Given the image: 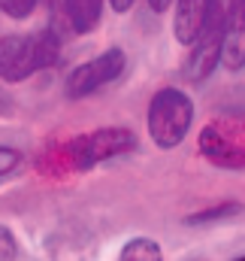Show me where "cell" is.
Returning <instances> with one entry per match:
<instances>
[{
    "label": "cell",
    "instance_id": "1",
    "mask_svg": "<svg viewBox=\"0 0 245 261\" xmlns=\"http://www.w3.org/2000/svg\"><path fill=\"white\" fill-rule=\"evenodd\" d=\"M61 40L52 28L34 34H6L0 37V79L3 82H24L40 70L58 64Z\"/></svg>",
    "mask_w": 245,
    "mask_h": 261
},
{
    "label": "cell",
    "instance_id": "2",
    "mask_svg": "<svg viewBox=\"0 0 245 261\" xmlns=\"http://www.w3.org/2000/svg\"><path fill=\"white\" fill-rule=\"evenodd\" d=\"M145 125H148V137L155 140L158 149H176L191 134V125H194L191 97L176 85H167V88L155 91V97L148 103V113H145Z\"/></svg>",
    "mask_w": 245,
    "mask_h": 261
},
{
    "label": "cell",
    "instance_id": "3",
    "mask_svg": "<svg viewBox=\"0 0 245 261\" xmlns=\"http://www.w3.org/2000/svg\"><path fill=\"white\" fill-rule=\"evenodd\" d=\"M136 149V134L130 128H97L88 134H79L70 143V161L76 170H91L103 161H112L118 155H130Z\"/></svg>",
    "mask_w": 245,
    "mask_h": 261
},
{
    "label": "cell",
    "instance_id": "4",
    "mask_svg": "<svg viewBox=\"0 0 245 261\" xmlns=\"http://www.w3.org/2000/svg\"><path fill=\"white\" fill-rule=\"evenodd\" d=\"M200 155L224 170H242L245 167V134L239 122H209L197 137Z\"/></svg>",
    "mask_w": 245,
    "mask_h": 261
},
{
    "label": "cell",
    "instance_id": "5",
    "mask_svg": "<svg viewBox=\"0 0 245 261\" xmlns=\"http://www.w3.org/2000/svg\"><path fill=\"white\" fill-rule=\"evenodd\" d=\"M221 0L212 3L197 40L191 43V55L185 61V76L191 82H203L212 76V70L221 64V46H224V18H221Z\"/></svg>",
    "mask_w": 245,
    "mask_h": 261
},
{
    "label": "cell",
    "instance_id": "6",
    "mask_svg": "<svg viewBox=\"0 0 245 261\" xmlns=\"http://www.w3.org/2000/svg\"><path fill=\"white\" fill-rule=\"evenodd\" d=\"M124 67H127V55H124V49H118V46L100 52L97 58H88L85 64H79L67 76V97L70 100H82V97L94 94L97 88L115 82L124 73Z\"/></svg>",
    "mask_w": 245,
    "mask_h": 261
},
{
    "label": "cell",
    "instance_id": "7",
    "mask_svg": "<svg viewBox=\"0 0 245 261\" xmlns=\"http://www.w3.org/2000/svg\"><path fill=\"white\" fill-rule=\"evenodd\" d=\"M242 15H245L242 0H230L227 9H221V18H224L221 61L230 67V70H239L242 67Z\"/></svg>",
    "mask_w": 245,
    "mask_h": 261
},
{
    "label": "cell",
    "instance_id": "8",
    "mask_svg": "<svg viewBox=\"0 0 245 261\" xmlns=\"http://www.w3.org/2000/svg\"><path fill=\"white\" fill-rule=\"evenodd\" d=\"M176 3V15H173V31H176V40L191 46L212 9L215 0H173Z\"/></svg>",
    "mask_w": 245,
    "mask_h": 261
},
{
    "label": "cell",
    "instance_id": "9",
    "mask_svg": "<svg viewBox=\"0 0 245 261\" xmlns=\"http://www.w3.org/2000/svg\"><path fill=\"white\" fill-rule=\"evenodd\" d=\"M64 9H67V21L73 34H91L100 24L103 0H64Z\"/></svg>",
    "mask_w": 245,
    "mask_h": 261
},
{
    "label": "cell",
    "instance_id": "10",
    "mask_svg": "<svg viewBox=\"0 0 245 261\" xmlns=\"http://www.w3.org/2000/svg\"><path fill=\"white\" fill-rule=\"evenodd\" d=\"M242 213V203L239 200H224V203H215V206H206L200 213H191L185 219V225H212V222H221V219H233Z\"/></svg>",
    "mask_w": 245,
    "mask_h": 261
},
{
    "label": "cell",
    "instance_id": "11",
    "mask_svg": "<svg viewBox=\"0 0 245 261\" xmlns=\"http://www.w3.org/2000/svg\"><path fill=\"white\" fill-rule=\"evenodd\" d=\"M118 261H164V252H161L158 240H151V237H133V240L124 243Z\"/></svg>",
    "mask_w": 245,
    "mask_h": 261
},
{
    "label": "cell",
    "instance_id": "12",
    "mask_svg": "<svg viewBox=\"0 0 245 261\" xmlns=\"http://www.w3.org/2000/svg\"><path fill=\"white\" fill-rule=\"evenodd\" d=\"M40 0H0V12L9 18H27Z\"/></svg>",
    "mask_w": 245,
    "mask_h": 261
},
{
    "label": "cell",
    "instance_id": "13",
    "mask_svg": "<svg viewBox=\"0 0 245 261\" xmlns=\"http://www.w3.org/2000/svg\"><path fill=\"white\" fill-rule=\"evenodd\" d=\"M18 255V240H15V234L6 228V225H0V261H15Z\"/></svg>",
    "mask_w": 245,
    "mask_h": 261
},
{
    "label": "cell",
    "instance_id": "14",
    "mask_svg": "<svg viewBox=\"0 0 245 261\" xmlns=\"http://www.w3.org/2000/svg\"><path fill=\"white\" fill-rule=\"evenodd\" d=\"M18 164H21V152L12 149V146H0V176L12 173Z\"/></svg>",
    "mask_w": 245,
    "mask_h": 261
},
{
    "label": "cell",
    "instance_id": "15",
    "mask_svg": "<svg viewBox=\"0 0 245 261\" xmlns=\"http://www.w3.org/2000/svg\"><path fill=\"white\" fill-rule=\"evenodd\" d=\"M145 3H148V9H151V12H158V15L170 12V6H173V0H145Z\"/></svg>",
    "mask_w": 245,
    "mask_h": 261
},
{
    "label": "cell",
    "instance_id": "16",
    "mask_svg": "<svg viewBox=\"0 0 245 261\" xmlns=\"http://www.w3.org/2000/svg\"><path fill=\"white\" fill-rule=\"evenodd\" d=\"M109 3H112V9H115V12H127L136 0H109Z\"/></svg>",
    "mask_w": 245,
    "mask_h": 261
},
{
    "label": "cell",
    "instance_id": "17",
    "mask_svg": "<svg viewBox=\"0 0 245 261\" xmlns=\"http://www.w3.org/2000/svg\"><path fill=\"white\" fill-rule=\"evenodd\" d=\"M236 261H245V258H236Z\"/></svg>",
    "mask_w": 245,
    "mask_h": 261
}]
</instances>
